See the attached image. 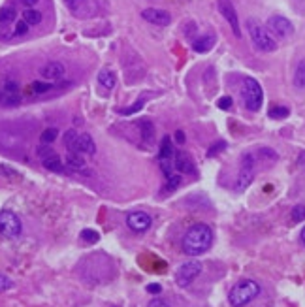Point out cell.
<instances>
[{
  "label": "cell",
  "instance_id": "1",
  "mask_svg": "<svg viewBox=\"0 0 305 307\" xmlns=\"http://www.w3.org/2000/svg\"><path fill=\"white\" fill-rule=\"evenodd\" d=\"M213 230L209 228L204 222H196L189 226V230L183 234L181 239V249L185 255L189 257H200L209 251V247L213 245Z\"/></svg>",
  "mask_w": 305,
  "mask_h": 307
},
{
  "label": "cell",
  "instance_id": "2",
  "mask_svg": "<svg viewBox=\"0 0 305 307\" xmlns=\"http://www.w3.org/2000/svg\"><path fill=\"white\" fill-rule=\"evenodd\" d=\"M260 290H262V288H260V285L256 283L255 279H241V281H237V283L230 288L228 301H230L232 307H245L255 300V298H258Z\"/></svg>",
  "mask_w": 305,
  "mask_h": 307
},
{
  "label": "cell",
  "instance_id": "3",
  "mask_svg": "<svg viewBox=\"0 0 305 307\" xmlns=\"http://www.w3.org/2000/svg\"><path fill=\"white\" fill-rule=\"evenodd\" d=\"M247 30L251 34V40L255 43V47L264 53H273L277 49V42L271 38V34L264 29L262 23H258L256 19H247Z\"/></svg>",
  "mask_w": 305,
  "mask_h": 307
},
{
  "label": "cell",
  "instance_id": "4",
  "mask_svg": "<svg viewBox=\"0 0 305 307\" xmlns=\"http://www.w3.org/2000/svg\"><path fill=\"white\" fill-rule=\"evenodd\" d=\"M241 98L249 111H258L264 104V91L255 78H245L241 83Z\"/></svg>",
  "mask_w": 305,
  "mask_h": 307
},
{
  "label": "cell",
  "instance_id": "5",
  "mask_svg": "<svg viewBox=\"0 0 305 307\" xmlns=\"http://www.w3.org/2000/svg\"><path fill=\"white\" fill-rule=\"evenodd\" d=\"M255 170H256V158L253 153H243L241 162H239V173L235 179V191L243 193L255 179Z\"/></svg>",
  "mask_w": 305,
  "mask_h": 307
},
{
  "label": "cell",
  "instance_id": "6",
  "mask_svg": "<svg viewBox=\"0 0 305 307\" xmlns=\"http://www.w3.org/2000/svg\"><path fill=\"white\" fill-rule=\"evenodd\" d=\"M202 270H204L202 262H198V260H187L185 264L179 266L177 272H175V283H177V286L189 288V286L198 279Z\"/></svg>",
  "mask_w": 305,
  "mask_h": 307
},
{
  "label": "cell",
  "instance_id": "7",
  "mask_svg": "<svg viewBox=\"0 0 305 307\" xmlns=\"http://www.w3.org/2000/svg\"><path fill=\"white\" fill-rule=\"evenodd\" d=\"M23 232L21 219L14 211H0V236L6 239H15Z\"/></svg>",
  "mask_w": 305,
  "mask_h": 307
},
{
  "label": "cell",
  "instance_id": "8",
  "mask_svg": "<svg viewBox=\"0 0 305 307\" xmlns=\"http://www.w3.org/2000/svg\"><path fill=\"white\" fill-rule=\"evenodd\" d=\"M219 8V14L226 19V23L230 25V29L234 32L235 38H241V29H239V19H237V12H235L232 0H219L217 2Z\"/></svg>",
  "mask_w": 305,
  "mask_h": 307
},
{
  "label": "cell",
  "instance_id": "9",
  "mask_svg": "<svg viewBox=\"0 0 305 307\" xmlns=\"http://www.w3.org/2000/svg\"><path fill=\"white\" fill-rule=\"evenodd\" d=\"M127 224L132 232L143 234V232H147V230L151 228L153 219H151V215L145 213V211H132V213H128L127 217Z\"/></svg>",
  "mask_w": 305,
  "mask_h": 307
},
{
  "label": "cell",
  "instance_id": "10",
  "mask_svg": "<svg viewBox=\"0 0 305 307\" xmlns=\"http://www.w3.org/2000/svg\"><path fill=\"white\" fill-rule=\"evenodd\" d=\"M268 29L277 34L279 38H288V36L294 34V25H292L290 19H286L283 15H273L268 19Z\"/></svg>",
  "mask_w": 305,
  "mask_h": 307
},
{
  "label": "cell",
  "instance_id": "11",
  "mask_svg": "<svg viewBox=\"0 0 305 307\" xmlns=\"http://www.w3.org/2000/svg\"><path fill=\"white\" fill-rule=\"evenodd\" d=\"M142 17L151 25H158V27H166L171 23V15L166 10H158V8H147L142 12Z\"/></svg>",
  "mask_w": 305,
  "mask_h": 307
},
{
  "label": "cell",
  "instance_id": "12",
  "mask_svg": "<svg viewBox=\"0 0 305 307\" xmlns=\"http://www.w3.org/2000/svg\"><path fill=\"white\" fill-rule=\"evenodd\" d=\"M173 168H175L179 173L196 175V164H194V160L189 157V153H185V151L173 153Z\"/></svg>",
  "mask_w": 305,
  "mask_h": 307
},
{
  "label": "cell",
  "instance_id": "13",
  "mask_svg": "<svg viewBox=\"0 0 305 307\" xmlns=\"http://www.w3.org/2000/svg\"><path fill=\"white\" fill-rule=\"evenodd\" d=\"M64 72H66V68H64L63 63L51 60V63H45V65L40 68V76H42L43 79H49L51 83H53V81H58V79L63 78Z\"/></svg>",
  "mask_w": 305,
  "mask_h": 307
},
{
  "label": "cell",
  "instance_id": "14",
  "mask_svg": "<svg viewBox=\"0 0 305 307\" xmlns=\"http://www.w3.org/2000/svg\"><path fill=\"white\" fill-rule=\"evenodd\" d=\"M66 166L74 171H83L89 175V171H87V166H85V157L78 153V151H68V155H66Z\"/></svg>",
  "mask_w": 305,
  "mask_h": 307
},
{
  "label": "cell",
  "instance_id": "15",
  "mask_svg": "<svg viewBox=\"0 0 305 307\" xmlns=\"http://www.w3.org/2000/svg\"><path fill=\"white\" fill-rule=\"evenodd\" d=\"M215 43H217V36L215 34H204L196 38L194 42H192V49L196 51V53H207V51H211L215 47Z\"/></svg>",
  "mask_w": 305,
  "mask_h": 307
},
{
  "label": "cell",
  "instance_id": "16",
  "mask_svg": "<svg viewBox=\"0 0 305 307\" xmlns=\"http://www.w3.org/2000/svg\"><path fill=\"white\" fill-rule=\"evenodd\" d=\"M78 153H81V155H94L96 153V143H94L91 134H79Z\"/></svg>",
  "mask_w": 305,
  "mask_h": 307
},
{
  "label": "cell",
  "instance_id": "17",
  "mask_svg": "<svg viewBox=\"0 0 305 307\" xmlns=\"http://www.w3.org/2000/svg\"><path fill=\"white\" fill-rule=\"evenodd\" d=\"M98 83L106 91H111V89H115V85H117V76H115L113 70H109V68H102V70L98 72Z\"/></svg>",
  "mask_w": 305,
  "mask_h": 307
},
{
  "label": "cell",
  "instance_id": "18",
  "mask_svg": "<svg viewBox=\"0 0 305 307\" xmlns=\"http://www.w3.org/2000/svg\"><path fill=\"white\" fill-rule=\"evenodd\" d=\"M42 166L45 168V170L55 171V173H63L64 171L63 160H60V157H58L57 153H53V155H49V157L42 158Z\"/></svg>",
  "mask_w": 305,
  "mask_h": 307
},
{
  "label": "cell",
  "instance_id": "19",
  "mask_svg": "<svg viewBox=\"0 0 305 307\" xmlns=\"http://www.w3.org/2000/svg\"><path fill=\"white\" fill-rule=\"evenodd\" d=\"M138 129H140V134H142L143 142L153 143V140H155V125H153L149 119H143V121L138 122Z\"/></svg>",
  "mask_w": 305,
  "mask_h": 307
},
{
  "label": "cell",
  "instance_id": "20",
  "mask_svg": "<svg viewBox=\"0 0 305 307\" xmlns=\"http://www.w3.org/2000/svg\"><path fill=\"white\" fill-rule=\"evenodd\" d=\"M294 87L298 91H305V58H301L298 65H296V70H294Z\"/></svg>",
  "mask_w": 305,
  "mask_h": 307
},
{
  "label": "cell",
  "instance_id": "21",
  "mask_svg": "<svg viewBox=\"0 0 305 307\" xmlns=\"http://www.w3.org/2000/svg\"><path fill=\"white\" fill-rule=\"evenodd\" d=\"M23 21L27 23L29 27H36V25L42 23V12H38L34 8H27V10L23 12Z\"/></svg>",
  "mask_w": 305,
  "mask_h": 307
},
{
  "label": "cell",
  "instance_id": "22",
  "mask_svg": "<svg viewBox=\"0 0 305 307\" xmlns=\"http://www.w3.org/2000/svg\"><path fill=\"white\" fill-rule=\"evenodd\" d=\"M164 158H173V145H171L170 136L162 138L160 149H158V160H164Z\"/></svg>",
  "mask_w": 305,
  "mask_h": 307
},
{
  "label": "cell",
  "instance_id": "23",
  "mask_svg": "<svg viewBox=\"0 0 305 307\" xmlns=\"http://www.w3.org/2000/svg\"><path fill=\"white\" fill-rule=\"evenodd\" d=\"M17 19V10L14 6L0 8V25H10Z\"/></svg>",
  "mask_w": 305,
  "mask_h": 307
},
{
  "label": "cell",
  "instance_id": "24",
  "mask_svg": "<svg viewBox=\"0 0 305 307\" xmlns=\"http://www.w3.org/2000/svg\"><path fill=\"white\" fill-rule=\"evenodd\" d=\"M78 138H79V134L74 129L66 130V132H64V145H66V149L78 151Z\"/></svg>",
  "mask_w": 305,
  "mask_h": 307
},
{
  "label": "cell",
  "instance_id": "25",
  "mask_svg": "<svg viewBox=\"0 0 305 307\" xmlns=\"http://www.w3.org/2000/svg\"><path fill=\"white\" fill-rule=\"evenodd\" d=\"M268 115H270V119H277V121H281V119H286L288 115H290V109L286 106H273L268 111Z\"/></svg>",
  "mask_w": 305,
  "mask_h": 307
},
{
  "label": "cell",
  "instance_id": "26",
  "mask_svg": "<svg viewBox=\"0 0 305 307\" xmlns=\"http://www.w3.org/2000/svg\"><path fill=\"white\" fill-rule=\"evenodd\" d=\"M30 89H32L34 94H43L47 93V91H51V89H55V85H53L51 81H32Z\"/></svg>",
  "mask_w": 305,
  "mask_h": 307
},
{
  "label": "cell",
  "instance_id": "27",
  "mask_svg": "<svg viewBox=\"0 0 305 307\" xmlns=\"http://www.w3.org/2000/svg\"><path fill=\"white\" fill-rule=\"evenodd\" d=\"M4 106H19L21 104V94L19 93H2V102Z\"/></svg>",
  "mask_w": 305,
  "mask_h": 307
},
{
  "label": "cell",
  "instance_id": "28",
  "mask_svg": "<svg viewBox=\"0 0 305 307\" xmlns=\"http://www.w3.org/2000/svg\"><path fill=\"white\" fill-rule=\"evenodd\" d=\"M79 237L83 239L85 243H96L100 239V234L96 232V230H92V228H85V230H81V234H79Z\"/></svg>",
  "mask_w": 305,
  "mask_h": 307
},
{
  "label": "cell",
  "instance_id": "29",
  "mask_svg": "<svg viewBox=\"0 0 305 307\" xmlns=\"http://www.w3.org/2000/svg\"><path fill=\"white\" fill-rule=\"evenodd\" d=\"M58 136V130L55 129V127H51V129H45L42 132V136H40V140H42V143H47V145H51V143L57 140Z\"/></svg>",
  "mask_w": 305,
  "mask_h": 307
},
{
  "label": "cell",
  "instance_id": "30",
  "mask_svg": "<svg viewBox=\"0 0 305 307\" xmlns=\"http://www.w3.org/2000/svg\"><path fill=\"white\" fill-rule=\"evenodd\" d=\"M290 219H292V222H301V221H305V206H303V204H298V206L292 207Z\"/></svg>",
  "mask_w": 305,
  "mask_h": 307
},
{
  "label": "cell",
  "instance_id": "31",
  "mask_svg": "<svg viewBox=\"0 0 305 307\" xmlns=\"http://www.w3.org/2000/svg\"><path fill=\"white\" fill-rule=\"evenodd\" d=\"M143 106H145V100H143V98H140V100L136 102V104H132V106L121 107V109H119V113H121V115H134V113H138Z\"/></svg>",
  "mask_w": 305,
  "mask_h": 307
},
{
  "label": "cell",
  "instance_id": "32",
  "mask_svg": "<svg viewBox=\"0 0 305 307\" xmlns=\"http://www.w3.org/2000/svg\"><path fill=\"white\" fill-rule=\"evenodd\" d=\"M2 93H19V83L12 78L4 79L2 81Z\"/></svg>",
  "mask_w": 305,
  "mask_h": 307
},
{
  "label": "cell",
  "instance_id": "33",
  "mask_svg": "<svg viewBox=\"0 0 305 307\" xmlns=\"http://www.w3.org/2000/svg\"><path fill=\"white\" fill-rule=\"evenodd\" d=\"M258 155H260V158L270 160V162H275L277 158H279V155H277L273 149H270V147H260V149H258Z\"/></svg>",
  "mask_w": 305,
  "mask_h": 307
},
{
  "label": "cell",
  "instance_id": "34",
  "mask_svg": "<svg viewBox=\"0 0 305 307\" xmlns=\"http://www.w3.org/2000/svg\"><path fill=\"white\" fill-rule=\"evenodd\" d=\"M55 153V149L51 147V145H47V143H42L38 149H36V155H38V158L42 160V158H45V157H49V155H53Z\"/></svg>",
  "mask_w": 305,
  "mask_h": 307
},
{
  "label": "cell",
  "instance_id": "35",
  "mask_svg": "<svg viewBox=\"0 0 305 307\" xmlns=\"http://www.w3.org/2000/svg\"><path fill=\"white\" fill-rule=\"evenodd\" d=\"M224 149H226V142H224V140H219V142H215L213 145L207 149V155H209V157H215L217 153H220V151Z\"/></svg>",
  "mask_w": 305,
  "mask_h": 307
},
{
  "label": "cell",
  "instance_id": "36",
  "mask_svg": "<svg viewBox=\"0 0 305 307\" xmlns=\"http://www.w3.org/2000/svg\"><path fill=\"white\" fill-rule=\"evenodd\" d=\"M14 286V281L4 275V273H0V292H4V290H10Z\"/></svg>",
  "mask_w": 305,
  "mask_h": 307
},
{
  "label": "cell",
  "instance_id": "37",
  "mask_svg": "<svg viewBox=\"0 0 305 307\" xmlns=\"http://www.w3.org/2000/svg\"><path fill=\"white\" fill-rule=\"evenodd\" d=\"M179 185H181V175L177 173V175H173L171 179L166 181V191H175Z\"/></svg>",
  "mask_w": 305,
  "mask_h": 307
},
{
  "label": "cell",
  "instance_id": "38",
  "mask_svg": "<svg viewBox=\"0 0 305 307\" xmlns=\"http://www.w3.org/2000/svg\"><path fill=\"white\" fill-rule=\"evenodd\" d=\"M232 104H234V100H232L230 96H222V98L217 100V107H219V109H230Z\"/></svg>",
  "mask_w": 305,
  "mask_h": 307
},
{
  "label": "cell",
  "instance_id": "39",
  "mask_svg": "<svg viewBox=\"0 0 305 307\" xmlns=\"http://www.w3.org/2000/svg\"><path fill=\"white\" fill-rule=\"evenodd\" d=\"M27 32H29V25L23 21V19L21 21H17V25H15V34L23 36V34H27Z\"/></svg>",
  "mask_w": 305,
  "mask_h": 307
},
{
  "label": "cell",
  "instance_id": "40",
  "mask_svg": "<svg viewBox=\"0 0 305 307\" xmlns=\"http://www.w3.org/2000/svg\"><path fill=\"white\" fill-rule=\"evenodd\" d=\"M147 292L155 294V296H156V294L162 292V286L158 285V283H151V285H147Z\"/></svg>",
  "mask_w": 305,
  "mask_h": 307
},
{
  "label": "cell",
  "instance_id": "41",
  "mask_svg": "<svg viewBox=\"0 0 305 307\" xmlns=\"http://www.w3.org/2000/svg\"><path fill=\"white\" fill-rule=\"evenodd\" d=\"M147 307H170V303H168V301H164V300H160V298H155V300L149 301V305H147Z\"/></svg>",
  "mask_w": 305,
  "mask_h": 307
},
{
  "label": "cell",
  "instance_id": "42",
  "mask_svg": "<svg viewBox=\"0 0 305 307\" xmlns=\"http://www.w3.org/2000/svg\"><path fill=\"white\" fill-rule=\"evenodd\" d=\"M185 142H187V140H185V132L183 130H177V132H175V143L183 145Z\"/></svg>",
  "mask_w": 305,
  "mask_h": 307
},
{
  "label": "cell",
  "instance_id": "43",
  "mask_svg": "<svg viewBox=\"0 0 305 307\" xmlns=\"http://www.w3.org/2000/svg\"><path fill=\"white\" fill-rule=\"evenodd\" d=\"M21 2H23V4H25L27 8H34L36 4L40 2V0H21Z\"/></svg>",
  "mask_w": 305,
  "mask_h": 307
},
{
  "label": "cell",
  "instance_id": "44",
  "mask_svg": "<svg viewBox=\"0 0 305 307\" xmlns=\"http://www.w3.org/2000/svg\"><path fill=\"white\" fill-rule=\"evenodd\" d=\"M298 166H301V168H305V153H301L298 158Z\"/></svg>",
  "mask_w": 305,
  "mask_h": 307
},
{
  "label": "cell",
  "instance_id": "45",
  "mask_svg": "<svg viewBox=\"0 0 305 307\" xmlns=\"http://www.w3.org/2000/svg\"><path fill=\"white\" fill-rule=\"evenodd\" d=\"M299 239H301V243L305 245V226L301 228V234H299Z\"/></svg>",
  "mask_w": 305,
  "mask_h": 307
},
{
  "label": "cell",
  "instance_id": "46",
  "mask_svg": "<svg viewBox=\"0 0 305 307\" xmlns=\"http://www.w3.org/2000/svg\"><path fill=\"white\" fill-rule=\"evenodd\" d=\"M68 4H76V2H81V0H66Z\"/></svg>",
  "mask_w": 305,
  "mask_h": 307
},
{
  "label": "cell",
  "instance_id": "47",
  "mask_svg": "<svg viewBox=\"0 0 305 307\" xmlns=\"http://www.w3.org/2000/svg\"><path fill=\"white\" fill-rule=\"evenodd\" d=\"M0 102H2V91H0Z\"/></svg>",
  "mask_w": 305,
  "mask_h": 307
},
{
  "label": "cell",
  "instance_id": "48",
  "mask_svg": "<svg viewBox=\"0 0 305 307\" xmlns=\"http://www.w3.org/2000/svg\"><path fill=\"white\" fill-rule=\"evenodd\" d=\"M111 307H121V305H111Z\"/></svg>",
  "mask_w": 305,
  "mask_h": 307
}]
</instances>
